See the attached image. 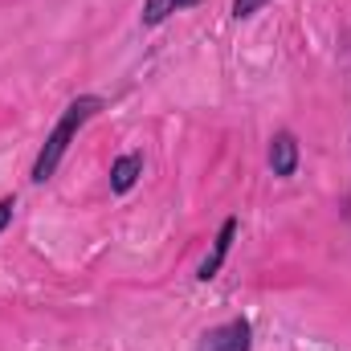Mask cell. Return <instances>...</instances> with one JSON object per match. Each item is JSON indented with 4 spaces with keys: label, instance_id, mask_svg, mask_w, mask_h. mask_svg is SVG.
<instances>
[{
    "label": "cell",
    "instance_id": "obj_7",
    "mask_svg": "<svg viewBox=\"0 0 351 351\" xmlns=\"http://www.w3.org/2000/svg\"><path fill=\"white\" fill-rule=\"evenodd\" d=\"M269 0H233V16L237 21H245V16H254V12H262Z\"/></svg>",
    "mask_w": 351,
    "mask_h": 351
},
{
    "label": "cell",
    "instance_id": "obj_8",
    "mask_svg": "<svg viewBox=\"0 0 351 351\" xmlns=\"http://www.w3.org/2000/svg\"><path fill=\"white\" fill-rule=\"evenodd\" d=\"M12 213H16V196H0V233L12 225Z\"/></svg>",
    "mask_w": 351,
    "mask_h": 351
},
{
    "label": "cell",
    "instance_id": "obj_3",
    "mask_svg": "<svg viewBox=\"0 0 351 351\" xmlns=\"http://www.w3.org/2000/svg\"><path fill=\"white\" fill-rule=\"evenodd\" d=\"M237 229H241V221L237 217H229L221 229H217V237H213V250H208V258L200 262V269H196V278L200 282H213L217 274H221V265H225V258H229V250H233V237H237Z\"/></svg>",
    "mask_w": 351,
    "mask_h": 351
},
{
    "label": "cell",
    "instance_id": "obj_2",
    "mask_svg": "<svg viewBox=\"0 0 351 351\" xmlns=\"http://www.w3.org/2000/svg\"><path fill=\"white\" fill-rule=\"evenodd\" d=\"M200 351H254V327L250 319H229L204 335Z\"/></svg>",
    "mask_w": 351,
    "mask_h": 351
},
{
    "label": "cell",
    "instance_id": "obj_4",
    "mask_svg": "<svg viewBox=\"0 0 351 351\" xmlns=\"http://www.w3.org/2000/svg\"><path fill=\"white\" fill-rule=\"evenodd\" d=\"M269 172L278 176V180H290V176L298 172V139L290 135V131H278L274 139H269Z\"/></svg>",
    "mask_w": 351,
    "mask_h": 351
},
{
    "label": "cell",
    "instance_id": "obj_6",
    "mask_svg": "<svg viewBox=\"0 0 351 351\" xmlns=\"http://www.w3.org/2000/svg\"><path fill=\"white\" fill-rule=\"evenodd\" d=\"M192 4H200V0H147L143 4V29H156V25H164L172 12H184V8H192Z\"/></svg>",
    "mask_w": 351,
    "mask_h": 351
},
{
    "label": "cell",
    "instance_id": "obj_5",
    "mask_svg": "<svg viewBox=\"0 0 351 351\" xmlns=\"http://www.w3.org/2000/svg\"><path fill=\"white\" fill-rule=\"evenodd\" d=\"M139 176H143V156H139V152L119 156V160L110 164V192H114V196H127Z\"/></svg>",
    "mask_w": 351,
    "mask_h": 351
},
{
    "label": "cell",
    "instance_id": "obj_1",
    "mask_svg": "<svg viewBox=\"0 0 351 351\" xmlns=\"http://www.w3.org/2000/svg\"><path fill=\"white\" fill-rule=\"evenodd\" d=\"M106 102L98 98V94H82V98H74L66 110H62V119H58V127L45 135V143H41V152H37V160H33V184H45V180H53L58 172V164H62V156H66V147L74 143V135L86 127L90 119L102 110Z\"/></svg>",
    "mask_w": 351,
    "mask_h": 351
}]
</instances>
